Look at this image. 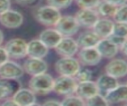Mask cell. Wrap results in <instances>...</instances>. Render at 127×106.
Returning a JSON list of instances; mask_svg holds the SVG:
<instances>
[{"label":"cell","mask_w":127,"mask_h":106,"mask_svg":"<svg viewBox=\"0 0 127 106\" xmlns=\"http://www.w3.org/2000/svg\"><path fill=\"white\" fill-rule=\"evenodd\" d=\"M54 79L51 75L43 73L32 76L29 82V87L35 94L46 95L53 91Z\"/></svg>","instance_id":"cell-1"},{"label":"cell","mask_w":127,"mask_h":106,"mask_svg":"<svg viewBox=\"0 0 127 106\" xmlns=\"http://www.w3.org/2000/svg\"><path fill=\"white\" fill-rule=\"evenodd\" d=\"M35 16L41 24L46 26H53L61 17V14L58 9L48 5L40 7Z\"/></svg>","instance_id":"cell-2"},{"label":"cell","mask_w":127,"mask_h":106,"mask_svg":"<svg viewBox=\"0 0 127 106\" xmlns=\"http://www.w3.org/2000/svg\"><path fill=\"white\" fill-rule=\"evenodd\" d=\"M80 69L77 59L73 57H62L55 64V69L60 75L74 77Z\"/></svg>","instance_id":"cell-3"},{"label":"cell","mask_w":127,"mask_h":106,"mask_svg":"<svg viewBox=\"0 0 127 106\" xmlns=\"http://www.w3.org/2000/svg\"><path fill=\"white\" fill-rule=\"evenodd\" d=\"M77 81L74 77L61 75L54 80L53 91L59 95L69 96L72 95L75 92Z\"/></svg>","instance_id":"cell-4"},{"label":"cell","mask_w":127,"mask_h":106,"mask_svg":"<svg viewBox=\"0 0 127 106\" xmlns=\"http://www.w3.org/2000/svg\"><path fill=\"white\" fill-rule=\"evenodd\" d=\"M55 29L63 37H70L75 34L79 29V25L75 17L65 15L59 18L55 24Z\"/></svg>","instance_id":"cell-5"},{"label":"cell","mask_w":127,"mask_h":106,"mask_svg":"<svg viewBox=\"0 0 127 106\" xmlns=\"http://www.w3.org/2000/svg\"><path fill=\"white\" fill-rule=\"evenodd\" d=\"M8 57L14 59H21L27 55V42L22 38H13L5 46Z\"/></svg>","instance_id":"cell-6"},{"label":"cell","mask_w":127,"mask_h":106,"mask_svg":"<svg viewBox=\"0 0 127 106\" xmlns=\"http://www.w3.org/2000/svg\"><path fill=\"white\" fill-rule=\"evenodd\" d=\"M23 74V68L13 61L7 60L0 65V77L3 79H18Z\"/></svg>","instance_id":"cell-7"},{"label":"cell","mask_w":127,"mask_h":106,"mask_svg":"<svg viewBox=\"0 0 127 106\" xmlns=\"http://www.w3.org/2000/svg\"><path fill=\"white\" fill-rule=\"evenodd\" d=\"M55 50L61 57H73L78 52L79 46L73 38L62 37L61 41L55 46Z\"/></svg>","instance_id":"cell-8"},{"label":"cell","mask_w":127,"mask_h":106,"mask_svg":"<svg viewBox=\"0 0 127 106\" xmlns=\"http://www.w3.org/2000/svg\"><path fill=\"white\" fill-rule=\"evenodd\" d=\"M0 23L8 29L18 28L23 23V16L18 11L9 9L0 14Z\"/></svg>","instance_id":"cell-9"},{"label":"cell","mask_w":127,"mask_h":106,"mask_svg":"<svg viewBox=\"0 0 127 106\" xmlns=\"http://www.w3.org/2000/svg\"><path fill=\"white\" fill-rule=\"evenodd\" d=\"M79 60L84 65L93 66L98 64L101 61V55L95 47L82 48L78 54Z\"/></svg>","instance_id":"cell-10"},{"label":"cell","mask_w":127,"mask_h":106,"mask_svg":"<svg viewBox=\"0 0 127 106\" xmlns=\"http://www.w3.org/2000/svg\"><path fill=\"white\" fill-rule=\"evenodd\" d=\"M23 69L30 76L45 73L48 69V65L42 58L29 57L24 62Z\"/></svg>","instance_id":"cell-11"},{"label":"cell","mask_w":127,"mask_h":106,"mask_svg":"<svg viewBox=\"0 0 127 106\" xmlns=\"http://www.w3.org/2000/svg\"><path fill=\"white\" fill-rule=\"evenodd\" d=\"M75 18L79 26L91 28L93 27L95 23L98 21V14L93 9H81L76 13Z\"/></svg>","instance_id":"cell-12"},{"label":"cell","mask_w":127,"mask_h":106,"mask_svg":"<svg viewBox=\"0 0 127 106\" xmlns=\"http://www.w3.org/2000/svg\"><path fill=\"white\" fill-rule=\"evenodd\" d=\"M106 73L115 78L124 77L127 73L126 61L123 59H113L111 60L105 67Z\"/></svg>","instance_id":"cell-13"},{"label":"cell","mask_w":127,"mask_h":106,"mask_svg":"<svg viewBox=\"0 0 127 106\" xmlns=\"http://www.w3.org/2000/svg\"><path fill=\"white\" fill-rule=\"evenodd\" d=\"M75 93L85 101L91 97L98 93V89L96 83L90 80L82 82H77Z\"/></svg>","instance_id":"cell-14"},{"label":"cell","mask_w":127,"mask_h":106,"mask_svg":"<svg viewBox=\"0 0 127 106\" xmlns=\"http://www.w3.org/2000/svg\"><path fill=\"white\" fill-rule=\"evenodd\" d=\"M12 99L17 105L28 106L36 105L35 93L30 89H19L13 94Z\"/></svg>","instance_id":"cell-15"},{"label":"cell","mask_w":127,"mask_h":106,"mask_svg":"<svg viewBox=\"0 0 127 106\" xmlns=\"http://www.w3.org/2000/svg\"><path fill=\"white\" fill-rule=\"evenodd\" d=\"M103 96L109 105L126 101L127 99V86L126 85H118Z\"/></svg>","instance_id":"cell-16"},{"label":"cell","mask_w":127,"mask_h":106,"mask_svg":"<svg viewBox=\"0 0 127 106\" xmlns=\"http://www.w3.org/2000/svg\"><path fill=\"white\" fill-rule=\"evenodd\" d=\"M48 52L49 48L40 39H33L27 43V55L30 57L43 58Z\"/></svg>","instance_id":"cell-17"},{"label":"cell","mask_w":127,"mask_h":106,"mask_svg":"<svg viewBox=\"0 0 127 106\" xmlns=\"http://www.w3.org/2000/svg\"><path fill=\"white\" fill-rule=\"evenodd\" d=\"M95 48L102 57L112 58L118 53V47L111 42L108 38H100Z\"/></svg>","instance_id":"cell-18"},{"label":"cell","mask_w":127,"mask_h":106,"mask_svg":"<svg viewBox=\"0 0 127 106\" xmlns=\"http://www.w3.org/2000/svg\"><path fill=\"white\" fill-rule=\"evenodd\" d=\"M114 24L108 18H98L92 27L93 31L100 38H107L113 32Z\"/></svg>","instance_id":"cell-19"},{"label":"cell","mask_w":127,"mask_h":106,"mask_svg":"<svg viewBox=\"0 0 127 106\" xmlns=\"http://www.w3.org/2000/svg\"><path fill=\"white\" fill-rule=\"evenodd\" d=\"M20 89V83L17 79L0 80V100L6 99Z\"/></svg>","instance_id":"cell-20"},{"label":"cell","mask_w":127,"mask_h":106,"mask_svg":"<svg viewBox=\"0 0 127 106\" xmlns=\"http://www.w3.org/2000/svg\"><path fill=\"white\" fill-rule=\"evenodd\" d=\"M62 37V35L56 29H47L40 34L39 39L49 49L55 48Z\"/></svg>","instance_id":"cell-21"},{"label":"cell","mask_w":127,"mask_h":106,"mask_svg":"<svg viewBox=\"0 0 127 106\" xmlns=\"http://www.w3.org/2000/svg\"><path fill=\"white\" fill-rule=\"evenodd\" d=\"M96 85L99 93H106L110 90L113 89L118 85L117 78H115L109 74H102L96 81Z\"/></svg>","instance_id":"cell-22"},{"label":"cell","mask_w":127,"mask_h":106,"mask_svg":"<svg viewBox=\"0 0 127 106\" xmlns=\"http://www.w3.org/2000/svg\"><path fill=\"white\" fill-rule=\"evenodd\" d=\"M100 40L97 34L94 31H85L79 36L76 43L79 48H87V47H95Z\"/></svg>","instance_id":"cell-23"},{"label":"cell","mask_w":127,"mask_h":106,"mask_svg":"<svg viewBox=\"0 0 127 106\" xmlns=\"http://www.w3.org/2000/svg\"><path fill=\"white\" fill-rule=\"evenodd\" d=\"M96 8V12L98 13V14L101 15L102 17H112L115 11H116L118 6L111 4L106 0H103V1L99 2Z\"/></svg>","instance_id":"cell-24"},{"label":"cell","mask_w":127,"mask_h":106,"mask_svg":"<svg viewBox=\"0 0 127 106\" xmlns=\"http://www.w3.org/2000/svg\"><path fill=\"white\" fill-rule=\"evenodd\" d=\"M85 105H89V106H103V105H109L106 101L105 97L102 93H97L95 95L91 97L85 101Z\"/></svg>","instance_id":"cell-25"},{"label":"cell","mask_w":127,"mask_h":106,"mask_svg":"<svg viewBox=\"0 0 127 106\" xmlns=\"http://www.w3.org/2000/svg\"><path fill=\"white\" fill-rule=\"evenodd\" d=\"M126 10H127L126 4H124V5L118 7L116 11H115V13L112 16L113 18L114 19L115 22H118V23H126L127 22Z\"/></svg>","instance_id":"cell-26"},{"label":"cell","mask_w":127,"mask_h":106,"mask_svg":"<svg viewBox=\"0 0 127 106\" xmlns=\"http://www.w3.org/2000/svg\"><path fill=\"white\" fill-rule=\"evenodd\" d=\"M92 72L89 69H79L76 74L74 76V78L77 82H82L91 80Z\"/></svg>","instance_id":"cell-27"},{"label":"cell","mask_w":127,"mask_h":106,"mask_svg":"<svg viewBox=\"0 0 127 106\" xmlns=\"http://www.w3.org/2000/svg\"><path fill=\"white\" fill-rule=\"evenodd\" d=\"M61 105H85V101L82 98L76 96H66V97L62 101Z\"/></svg>","instance_id":"cell-28"},{"label":"cell","mask_w":127,"mask_h":106,"mask_svg":"<svg viewBox=\"0 0 127 106\" xmlns=\"http://www.w3.org/2000/svg\"><path fill=\"white\" fill-rule=\"evenodd\" d=\"M47 3L51 6H53L58 10L65 9L71 6L72 0H46Z\"/></svg>","instance_id":"cell-29"},{"label":"cell","mask_w":127,"mask_h":106,"mask_svg":"<svg viewBox=\"0 0 127 106\" xmlns=\"http://www.w3.org/2000/svg\"><path fill=\"white\" fill-rule=\"evenodd\" d=\"M101 0H75L78 6L81 9L96 8Z\"/></svg>","instance_id":"cell-30"},{"label":"cell","mask_w":127,"mask_h":106,"mask_svg":"<svg viewBox=\"0 0 127 106\" xmlns=\"http://www.w3.org/2000/svg\"><path fill=\"white\" fill-rule=\"evenodd\" d=\"M126 33H127L126 23L116 22L114 24L112 34L118 35V36H122V37H126Z\"/></svg>","instance_id":"cell-31"},{"label":"cell","mask_w":127,"mask_h":106,"mask_svg":"<svg viewBox=\"0 0 127 106\" xmlns=\"http://www.w3.org/2000/svg\"><path fill=\"white\" fill-rule=\"evenodd\" d=\"M107 38H108L111 42H113L114 45H116L118 47L122 45L123 43L126 42V37H122V36H118V35H115L112 34H111Z\"/></svg>","instance_id":"cell-32"},{"label":"cell","mask_w":127,"mask_h":106,"mask_svg":"<svg viewBox=\"0 0 127 106\" xmlns=\"http://www.w3.org/2000/svg\"><path fill=\"white\" fill-rule=\"evenodd\" d=\"M10 7V0H0V14L9 10Z\"/></svg>","instance_id":"cell-33"},{"label":"cell","mask_w":127,"mask_h":106,"mask_svg":"<svg viewBox=\"0 0 127 106\" xmlns=\"http://www.w3.org/2000/svg\"><path fill=\"white\" fill-rule=\"evenodd\" d=\"M8 58H9V57H8V54L5 48L0 47V65H2L3 62L7 61Z\"/></svg>","instance_id":"cell-34"},{"label":"cell","mask_w":127,"mask_h":106,"mask_svg":"<svg viewBox=\"0 0 127 106\" xmlns=\"http://www.w3.org/2000/svg\"><path fill=\"white\" fill-rule=\"evenodd\" d=\"M15 1L21 6H29L35 3L37 0H15Z\"/></svg>","instance_id":"cell-35"},{"label":"cell","mask_w":127,"mask_h":106,"mask_svg":"<svg viewBox=\"0 0 127 106\" xmlns=\"http://www.w3.org/2000/svg\"><path fill=\"white\" fill-rule=\"evenodd\" d=\"M106 1L109 2L111 4L116 6H120L124 4H126V0H106Z\"/></svg>","instance_id":"cell-36"},{"label":"cell","mask_w":127,"mask_h":106,"mask_svg":"<svg viewBox=\"0 0 127 106\" xmlns=\"http://www.w3.org/2000/svg\"><path fill=\"white\" fill-rule=\"evenodd\" d=\"M43 105H44L53 106V105H61V103L57 101V100H55V99H51V100H48L47 101H45Z\"/></svg>","instance_id":"cell-37"},{"label":"cell","mask_w":127,"mask_h":106,"mask_svg":"<svg viewBox=\"0 0 127 106\" xmlns=\"http://www.w3.org/2000/svg\"><path fill=\"white\" fill-rule=\"evenodd\" d=\"M2 105H5V106H13V105H16L14 101L11 98V99H6L2 103Z\"/></svg>","instance_id":"cell-38"},{"label":"cell","mask_w":127,"mask_h":106,"mask_svg":"<svg viewBox=\"0 0 127 106\" xmlns=\"http://www.w3.org/2000/svg\"><path fill=\"white\" fill-rule=\"evenodd\" d=\"M118 49H121V51L124 53V55L126 54V42L123 43L122 45H121L120 46L118 47Z\"/></svg>","instance_id":"cell-39"},{"label":"cell","mask_w":127,"mask_h":106,"mask_svg":"<svg viewBox=\"0 0 127 106\" xmlns=\"http://www.w3.org/2000/svg\"><path fill=\"white\" fill-rule=\"evenodd\" d=\"M3 42V34L1 30H0V45L2 44Z\"/></svg>","instance_id":"cell-40"}]
</instances>
